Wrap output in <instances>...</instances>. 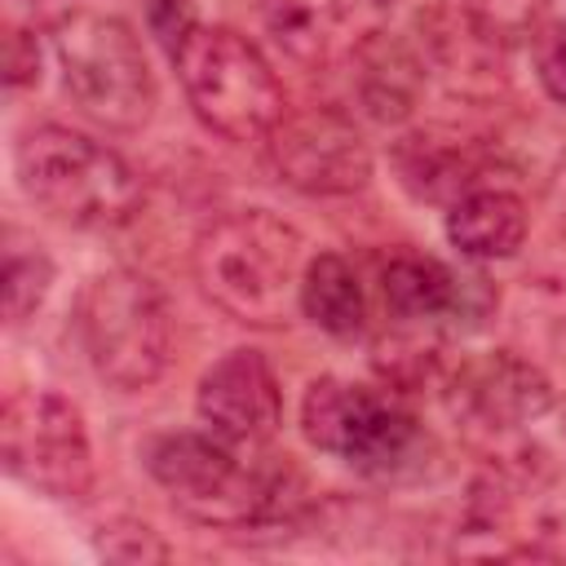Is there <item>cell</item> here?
Listing matches in <instances>:
<instances>
[{"instance_id":"277c9868","label":"cell","mask_w":566,"mask_h":566,"mask_svg":"<svg viewBox=\"0 0 566 566\" xmlns=\"http://www.w3.org/2000/svg\"><path fill=\"white\" fill-rule=\"evenodd\" d=\"M301 433L314 451L380 482L416 478L433 455L429 429L402 407L398 389L354 385L340 376L310 380L301 398Z\"/></svg>"},{"instance_id":"9c48e42d","label":"cell","mask_w":566,"mask_h":566,"mask_svg":"<svg viewBox=\"0 0 566 566\" xmlns=\"http://www.w3.org/2000/svg\"><path fill=\"white\" fill-rule=\"evenodd\" d=\"M274 172L314 199L354 195L371 181V146L340 106H296L265 137Z\"/></svg>"},{"instance_id":"ffe728a7","label":"cell","mask_w":566,"mask_h":566,"mask_svg":"<svg viewBox=\"0 0 566 566\" xmlns=\"http://www.w3.org/2000/svg\"><path fill=\"white\" fill-rule=\"evenodd\" d=\"M97 553L106 562H128V566H146V562H168L172 548L159 539L155 526L137 522V517H111L97 526Z\"/></svg>"},{"instance_id":"ba28073f","label":"cell","mask_w":566,"mask_h":566,"mask_svg":"<svg viewBox=\"0 0 566 566\" xmlns=\"http://www.w3.org/2000/svg\"><path fill=\"white\" fill-rule=\"evenodd\" d=\"M4 473L22 486L75 504L93 491V442L80 407L49 389H13L0 416Z\"/></svg>"},{"instance_id":"8fae6325","label":"cell","mask_w":566,"mask_h":566,"mask_svg":"<svg viewBox=\"0 0 566 566\" xmlns=\"http://www.w3.org/2000/svg\"><path fill=\"white\" fill-rule=\"evenodd\" d=\"M380 301L398 327L469 332L491 314L495 292L482 274H460L429 252H394L380 261Z\"/></svg>"},{"instance_id":"e0dca14e","label":"cell","mask_w":566,"mask_h":566,"mask_svg":"<svg viewBox=\"0 0 566 566\" xmlns=\"http://www.w3.org/2000/svg\"><path fill=\"white\" fill-rule=\"evenodd\" d=\"M301 310L314 327H323L336 340H349L367 327V292L358 270L340 252H318L305 265L301 279Z\"/></svg>"},{"instance_id":"52a82bcc","label":"cell","mask_w":566,"mask_h":566,"mask_svg":"<svg viewBox=\"0 0 566 566\" xmlns=\"http://www.w3.org/2000/svg\"><path fill=\"white\" fill-rule=\"evenodd\" d=\"M172 66L199 124L226 142H265L287 115V97L274 66L234 27L199 22L172 53Z\"/></svg>"},{"instance_id":"5b68a950","label":"cell","mask_w":566,"mask_h":566,"mask_svg":"<svg viewBox=\"0 0 566 566\" xmlns=\"http://www.w3.org/2000/svg\"><path fill=\"white\" fill-rule=\"evenodd\" d=\"M53 57L62 71V88L80 115L111 133H137L150 124L159 106V84L142 35L124 18L93 9L57 18Z\"/></svg>"},{"instance_id":"7a4b0ae2","label":"cell","mask_w":566,"mask_h":566,"mask_svg":"<svg viewBox=\"0 0 566 566\" xmlns=\"http://www.w3.org/2000/svg\"><path fill=\"white\" fill-rule=\"evenodd\" d=\"M305 234L270 208H239L208 221L190 248L199 292L243 327H287L301 305Z\"/></svg>"},{"instance_id":"30bf717a","label":"cell","mask_w":566,"mask_h":566,"mask_svg":"<svg viewBox=\"0 0 566 566\" xmlns=\"http://www.w3.org/2000/svg\"><path fill=\"white\" fill-rule=\"evenodd\" d=\"M447 407L478 447H491L553 411V380L517 349H486L451 371Z\"/></svg>"},{"instance_id":"603a6c76","label":"cell","mask_w":566,"mask_h":566,"mask_svg":"<svg viewBox=\"0 0 566 566\" xmlns=\"http://www.w3.org/2000/svg\"><path fill=\"white\" fill-rule=\"evenodd\" d=\"M4 84L18 93L27 84H40V44L27 27L4 31Z\"/></svg>"},{"instance_id":"3957f363","label":"cell","mask_w":566,"mask_h":566,"mask_svg":"<svg viewBox=\"0 0 566 566\" xmlns=\"http://www.w3.org/2000/svg\"><path fill=\"white\" fill-rule=\"evenodd\" d=\"M13 172L22 195L62 226L115 230L142 208V172L106 142L66 128L35 124L13 146Z\"/></svg>"},{"instance_id":"d6986e66","label":"cell","mask_w":566,"mask_h":566,"mask_svg":"<svg viewBox=\"0 0 566 566\" xmlns=\"http://www.w3.org/2000/svg\"><path fill=\"white\" fill-rule=\"evenodd\" d=\"M544 9L548 0H455V13L500 49L535 35L544 27Z\"/></svg>"},{"instance_id":"9a60e30c","label":"cell","mask_w":566,"mask_h":566,"mask_svg":"<svg viewBox=\"0 0 566 566\" xmlns=\"http://www.w3.org/2000/svg\"><path fill=\"white\" fill-rule=\"evenodd\" d=\"M531 212L504 186H478L447 208V239L464 261H509L526 243Z\"/></svg>"},{"instance_id":"d4e9b609","label":"cell","mask_w":566,"mask_h":566,"mask_svg":"<svg viewBox=\"0 0 566 566\" xmlns=\"http://www.w3.org/2000/svg\"><path fill=\"white\" fill-rule=\"evenodd\" d=\"M380 4H389V0H380Z\"/></svg>"},{"instance_id":"ac0fdd59","label":"cell","mask_w":566,"mask_h":566,"mask_svg":"<svg viewBox=\"0 0 566 566\" xmlns=\"http://www.w3.org/2000/svg\"><path fill=\"white\" fill-rule=\"evenodd\" d=\"M53 261L44 248H22L13 243L4 252V323L9 327H22L49 296L53 287Z\"/></svg>"},{"instance_id":"5bb4252c","label":"cell","mask_w":566,"mask_h":566,"mask_svg":"<svg viewBox=\"0 0 566 566\" xmlns=\"http://www.w3.org/2000/svg\"><path fill=\"white\" fill-rule=\"evenodd\" d=\"M394 172L416 199L451 208L460 195L486 186V155L460 137L407 133L394 142Z\"/></svg>"},{"instance_id":"6da1fadb","label":"cell","mask_w":566,"mask_h":566,"mask_svg":"<svg viewBox=\"0 0 566 566\" xmlns=\"http://www.w3.org/2000/svg\"><path fill=\"white\" fill-rule=\"evenodd\" d=\"M146 473L172 495V504L203 526H270L296 522L305 513V478L292 455H270V464H243L217 433L172 429L155 433L142 451Z\"/></svg>"},{"instance_id":"cb8c5ba5","label":"cell","mask_w":566,"mask_h":566,"mask_svg":"<svg viewBox=\"0 0 566 566\" xmlns=\"http://www.w3.org/2000/svg\"><path fill=\"white\" fill-rule=\"evenodd\" d=\"M562 433H566V407H562Z\"/></svg>"},{"instance_id":"7c38bea8","label":"cell","mask_w":566,"mask_h":566,"mask_svg":"<svg viewBox=\"0 0 566 566\" xmlns=\"http://www.w3.org/2000/svg\"><path fill=\"white\" fill-rule=\"evenodd\" d=\"M195 411L221 442L261 447L283 424V389L261 349H230L199 376Z\"/></svg>"},{"instance_id":"44dd1931","label":"cell","mask_w":566,"mask_h":566,"mask_svg":"<svg viewBox=\"0 0 566 566\" xmlns=\"http://www.w3.org/2000/svg\"><path fill=\"white\" fill-rule=\"evenodd\" d=\"M142 18L146 31L168 49V57L186 44V35L199 27V9L195 0H142Z\"/></svg>"},{"instance_id":"2e32d148","label":"cell","mask_w":566,"mask_h":566,"mask_svg":"<svg viewBox=\"0 0 566 566\" xmlns=\"http://www.w3.org/2000/svg\"><path fill=\"white\" fill-rule=\"evenodd\" d=\"M358 9L363 0H261V22L283 57L296 66H323Z\"/></svg>"},{"instance_id":"8992f818","label":"cell","mask_w":566,"mask_h":566,"mask_svg":"<svg viewBox=\"0 0 566 566\" xmlns=\"http://www.w3.org/2000/svg\"><path fill=\"white\" fill-rule=\"evenodd\" d=\"M75 340L111 389H150L172 363V314L137 270H102L75 296Z\"/></svg>"},{"instance_id":"7402d4cb","label":"cell","mask_w":566,"mask_h":566,"mask_svg":"<svg viewBox=\"0 0 566 566\" xmlns=\"http://www.w3.org/2000/svg\"><path fill=\"white\" fill-rule=\"evenodd\" d=\"M531 49H535V80H539V88L557 106H566V27H548L544 22L531 35Z\"/></svg>"},{"instance_id":"4fadbf2b","label":"cell","mask_w":566,"mask_h":566,"mask_svg":"<svg viewBox=\"0 0 566 566\" xmlns=\"http://www.w3.org/2000/svg\"><path fill=\"white\" fill-rule=\"evenodd\" d=\"M429 57L398 31H363L349 44V88L367 119L407 124L424 97Z\"/></svg>"}]
</instances>
